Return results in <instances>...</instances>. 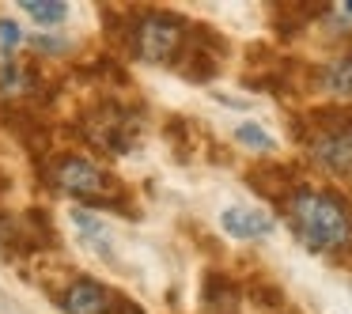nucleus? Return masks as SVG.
<instances>
[{"label": "nucleus", "mask_w": 352, "mask_h": 314, "mask_svg": "<svg viewBox=\"0 0 352 314\" xmlns=\"http://www.w3.org/2000/svg\"><path fill=\"white\" fill-rule=\"evenodd\" d=\"M223 231H228L231 238H265L273 235V216L265 212H254V208H228V212L220 216Z\"/></svg>", "instance_id": "nucleus-6"}, {"label": "nucleus", "mask_w": 352, "mask_h": 314, "mask_svg": "<svg viewBox=\"0 0 352 314\" xmlns=\"http://www.w3.org/2000/svg\"><path fill=\"white\" fill-rule=\"evenodd\" d=\"M54 178L65 193H76V197H102V193H107V175H102L95 163L80 159V155L65 159Z\"/></svg>", "instance_id": "nucleus-3"}, {"label": "nucleus", "mask_w": 352, "mask_h": 314, "mask_svg": "<svg viewBox=\"0 0 352 314\" xmlns=\"http://www.w3.org/2000/svg\"><path fill=\"white\" fill-rule=\"evenodd\" d=\"M322 80H326V91H333V95H352V57L329 61L326 72H322Z\"/></svg>", "instance_id": "nucleus-8"}, {"label": "nucleus", "mask_w": 352, "mask_h": 314, "mask_svg": "<svg viewBox=\"0 0 352 314\" xmlns=\"http://www.w3.org/2000/svg\"><path fill=\"white\" fill-rule=\"evenodd\" d=\"M299 238L311 250H341L352 238V212L344 201L322 190H299L288 205Z\"/></svg>", "instance_id": "nucleus-1"}, {"label": "nucleus", "mask_w": 352, "mask_h": 314, "mask_svg": "<svg viewBox=\"0 0 352 314\" xmlns=\"http://www.w3.org/2000/svg\"><path fill=\"white\" fill-rule=\"evenodd\" d=\"M235 140H239V144H246V148H258V152H273V137L261 133L258 125H250V122L235 129Z\"/></svg>", "instance_id": "nucleus-10"}, {"label": "nucleus", "mask_w": 352, "mask_h": 314, "mask_svg": "<svg viewBox=\"0 0 352 314\" xmlns=\"http://www.w3.org/2000/svg\"><path fill=\"white\" fill-rule=\"evenodd\" d=\"M0 42H4V49H12L19 42V27L12 19H0Z\"/></svg>", "instance_id": "nucleus-11"}, {"label": "nucleus", "mask_w": 352, "mask_h": 314, "mask_svg": "<svg viewBox=\"0 0 352 314\" xmlns=\"http://www.w3.org/2000/svg\"><path fill=\"white\" fill-rule=\"evenodd\" d=\"M178 42H182V23L175 16H163V12H152L137 31L140 57H148V61H170Z\"/></svg>", "instance_id": "nucleus-2"}, {"label": "nucleus", "mask_w": 352, "mask_h": 314, "mask_svg": "<svg viewBox=\"0 0 352 314\" xmlns=\"http://www.w3.org/2000/svg\"><path fill=\"white\" fill-rule=\"evenodd\" d=\"M118 299L95 280H76L65 291V311L69 314H110Z\"/></svg>", "instance_id": "nucleus-5"}, {"label": "nucleus", "mask_w": 352, "mask_h": 314, "mask_svg": "<svg viewBox=\"0 0 352 314\" xmlns=\"http://www.w3.org/2000/svg\"><path fill=\"white\" fill-rule=\"evenodd\" d=\"M72 223H76V231L84 235V243H91V250L107 254V243H110V231L102 227L99 220H95L91 212H72Z\"/></svg>", "instance_id": "nucleus-7"}, {"label": "nucleus", "mask_w": 352, "mask_h": 314, "mask_svg": "<svg viewBox=\"0 0 352 314\" xmlns=\"http://www.w3.org/2000/svg\"><path fill=\"white\" fill-rule=\"evenodd\" d=\"M311 155L333 175H352V125H341V129L314 137Z\"/></svg>", "instance_id": "nucleus-4"}, {"label": "nucleus", "mask_w": 352, "mask_h": 314, "mask_svg": "<svg viewBox=\"0 0 352 314\" xmlns=\"http://www.w3.org/2000/svg\"><path fill=\"white\" fill-rule=\"evenodd\" d=\"M19 8L31 19H38V23H61V19L69 16V8H65L61 0H23Z\"/></svg>", "instance_id": "nucleus-9"}]
</instances>
